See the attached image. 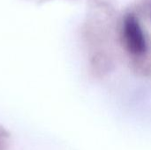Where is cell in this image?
Here are the masks:
<instances>
[{
	"label": "cell",
	"mask_w": 151,
	"mask_h": 150,
	"mask_svg": "<svg viewBox=\"0 0 151 150\" xmlns=\"http://www.w3.org/2000/svg\"><path fill=\"white\" fill-rule=\"evenodd\" d=\"M118 41L131 69L143 76H151V40L139 16L127 12L118 27Z\"/></svg>",
	"instance_id": "obj_1"
},
{
	"label": "cell",
	"mask_w": 151,
	"mask_h": 150,
	"mask_svg": "<svg viewBox=\"0 0 151 150\" xmlns=\"http://www.w3.org/2000/svg\"><path fill=\"white\" fill-rule=\"evenodd\" d=\"M150 7H149V17H150V23H151V3L150 4V5H149Z\"/></svg>",
	"instance_id": "obj_3"
},
{
	"label": "cell",
	"mask_w": 151,
	"mask_h": 150,
	"mask_svg": "<svg viewBox=\"0 0 151 150\" xmlns=\"http://www.w3.org/2000/svg\"><path fill=\"white\" fill-rule=\"evenodd\" d=\"M10 133L2 126H0V150H8L10 146Z\"/></svg>",
	"instance_id": "obj_2"
}]
</instances>
